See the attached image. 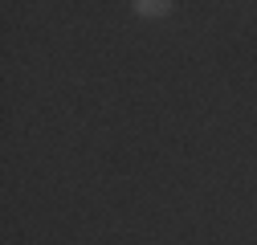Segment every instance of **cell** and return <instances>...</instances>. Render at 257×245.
Wrapping results in <instances>:
<instances>
[{"mask_svg":"<svg viewBox=\"0 0 257 245\" xmlns=\"http://www.w3.org/2000/svg\"><path fill=\"white\" fill-rule=\"evenodd\" d=\"M135 13H139V17H168L172 5H168V0H139Z\"/></svg>","mask_w":257,"mask_h":245,"instance_id":"1","label":"cell"}]
</instances>
